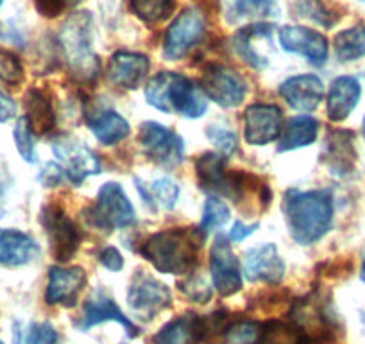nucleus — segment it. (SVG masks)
<instances>
[{"label":"nucleus","instance_id":"obj_1","mask_svg":"<svg viewBox=\"0 0 365 344\" xmlns=\"http://www.w3.org/2000/svg\"><path fill=\"white\" fill-rule=\"evenodd\" d=\"M206 235L201 228H172L150 235L140 248L145 260L163 275H190Z\"/></svg>","mask_w":365,"mask_h":344},{"label":"nucleus","instance_id":"obj_2","mask_svg":"<svg viewBox=\"0 0 365 344\" xmlns=\"http://www.w3.org/2000/svg\"><path fill=\"white\" fill-rule=\"evenodd\" d=\"M287 226L294 241L310 246L328 233L333 221V199L328 191H289L283 201Z\"/></svg>","mask_w":365,"mask_h":344},{"label":"nucleus","instance_id":"obj_3","mask_svg":"<svg viewBox=\"0 0 365 344\" xmlns=\"http://www.w3.org/2000/svg\"><path fill=\"white\" fill-rule=\"evenodd\" d=\"M145 99L156 110L178 113L185 118H201L208 110V99L188 77L178 72L156 74L145 86Z\"/></svg>","mask_w":365,"mask_h":344},{"label":"nucleus","instance_id":"obj_4","mask_svg":"<svg viewBox=\"0 0 365 344\" xmlns=\"http://www.w3.org/2000/svg\"><path fill=\"white\" fill-rule=\"evenodd\" d=\"M59 47L70 74L77 81H91L99 74V56L93 52V20L88 11L73 13L59 31Z\"/></svg>","mask_w":365,"mask_h":344},{"label":"nucleus","instance_id":"obj_5","mask_svg":"<svg viewBox=\"0 0 365 344\" xmlns=\"http://www.w3.org/2000/svg\"><path fill=\"white\" fill-rule=\"evenodd\" d=\"M88 219L99 230L113 231L133 226L136 213L124 188L115 181H108L97 192L96 205L88 208Z\"/></svg>","mask_w":365,"mask_h":344},{"label":"nucleus","instance_id":"obj_6","mask_svg":"<svg viewBox=\"0 0 365 344\" xmlns=\"http://www.w3.org/2000/svg\"><path fill=\"white\" fill-rule=\"evenodd\" d=\"M138 143L147 158L165 168L175 167L185 158V140L160 122H143L138 131Z\"/></svg>","mask_w":365,"mask_h":344},{"label":"nucleus","instance_id":"obj_7","mask_svg":"<svg viewBox=\"0 0 365 344\" xmlns=\"http://www.w3.org/2000/svg\"><path fill=\"white\" fill-rule=\"evenodd\" d=\"M206 24L205 16L195 8H188L175 16L168 26L163 41L165 59H181L205 38Z\"/></svg>","mask_w":365,"mask_h":344},{"label":"nucleus","instance_id":"obj_8","mask_svg":"<svg viewBox=\"0 0 365 344\" xmlns=\"http://www.w3.org/2000/svg\"><path fill=\"white\" fill-rule=\"evenodd\" d=\"M41 226L45 228L52 256L65 264L77 253L81 244V233L73 221L65 213V210L56 205H48L41 210Z\"/></svg>","mask_w":365,"mask_h":344},{"label":"nucleus","instance_id":"obj_9","mask_svg":"<svg viewBox=\"0 0 365 344\" xmlns=\"http://www.w3.org/2000/svg\"><path fill=\"white\" fill-rule=\"evenodd\" d=\"M201 90L206 99L220 108H237L247 93V84L240 74L224 65H210L202 72Z\"/></svg>","mask_w":365,"mask_h":344},{"label":"nucleus","instance_id":"obj_10","mask_svg":"<svg viewBox=\"0 0 365 344\" xmlns=\"http://www.w3.org/2000/svg\"><path fill=\"white\" fill-rule=\"evenodd\" d=\"M52 151L61 163L66 178L72 185H81L86 178L101 172V161L84 143L70 136H59L52 142Z\"/></svg>","mask_w":365,"mask_h":344},{"label":"nucleus","instance_id":"obj_11","mask_svg":"<svg viewBox=\"0 0 365 344\" xmlns=\"http://www.w3.org/2000/svg\"><path fill=\"white\" fill-rule=\"evenodd\" d=\"M128 303L143 319H153L172 303V294L165 283L145 271H136L129 283Z\"/></svg>","mask_w":365,"mask_h":344},{"label":"nucleus","instance_id":"obj_12","mask_svg":"<svg viewBox=\"0 0 365 344\" xmlns=\"http://www.w3.org/2000/svg\"><path fill=\"white\" fill-rule=\"evenodd\" d=\"M283 113L276 104L256 103L244 113V136L251 146H267L282 136Z\"/></svg>","mask_w":365,"mask_h":344},{"label":"nucleus","instance_id":"obj_13","mask_svg":"<svg viewBox=\"0 0 365 344\" xmlns=\"http://www.w3.org/2000/svg\"><path fill=\"white\" fill-rule=\"evenodd\" d=\"M210 271L213 287L220 296H233L242 289L240 262L231 249L226 237H217L210 253Z\"/></svg>","mask_w":365,"mask_h":344},{"label":"nucleus","instance_id":"obj_14","mask_svg":"<svg viewBox=\"0 0 365 344\" xmlns=\"http://www.w3.org/2000/svg\"><path fill=\"white\" fill-rule=\"evenodd\" d=\"M106 321H115L124 326L129 337L138 335L136 325L120 310V307L115 303L113 298L103 289L93 290V294L84 301L83 314H81L79 323H77V328L81 332H88V330L93 328L96 325H101V323Z\"/></svg>","mask_w":365,"mask_h":344},{"label":"nucleus","instance_id":"obj_15","mask_svg":"<svg viewBox=\"0 0 365 344\" xmlns=\"http://www.w3.org/2000/svg\"><path fill=\"white\" fill-rule=\"evenodd\" d=\"M195 176L199 187L217 198L235 199L233 171H226V156L219 153H205L195 161Z\"/></svg>","mask_w":365,"mask_h":344},{"label":"nucleus","instance_id":"obj_16","mask_svg":"<svg viewBox=\"0 0 365 344\" xmlns=\"http://www.w3.org/2000/svg\"><path fill=\"white\" fill-rule=\"evenodd\" d=\"M279 45L283 51L301 54L315 66L324 65L328 59V40L321 33L308 27L285 26L279 29Z\"/></svg>","mask_w":365,"mask_h":344},{"label":"nucleus","instance_id":"obj_17","mask_svg":"<svg viewBox=\"0 0 365 344\" xmlns=\"http://www.w3.org/2000/svg\"><path fill=\"white\" fill-rule=\"evenodd\" d=\"M84 285H86V273L83 268H59V265H56V268L48 269L45 301L48 305L73 307L79 301Z\"/></svg>","mask_w":365,"mask_h":344},{"label":"nucleus","instance_id":"obj_18","mask_svg":"<svg viewBox=\"0 0 365 344\" xmlns=\"http://www.w3.org/2000/svg\"><path fill=\"white\" fill-rule=\"evenodd\" d=\"M244 275L249 282L279 283L285 276V262L274 244L251 248L244 256Z\"/></svg>","mask_w":365,"mask_h":344},{"label":"nucleus","instance_id":"obj_19","mask_svg":"<svg viewBox=\"0 0 365 344\" xmlns=\"http://www.w3.org/2000/svg\"><path fill=\"white\" fill-rule=\"evenodd\" d=\"M150 61L145 54L118 51L111 56L108 65V79L117 88L136 90L147 77Z\"/></svg>","mask_w":365,"mask_h":344},{"label":"nucleus","instance_id":"obj_20","mask_svg":"<svg viewBox=\"0 0 365 344\" xmlns=\"http://www.w3.org/2000/svg\"><path fill=\"white\" fill-rule=\"evenodd\" d=\"M279 96L292 110L314 111L324 99V84L314 74L294 76L283 81L279 86Z\"/></svg>","mask_w":365,"mask_h":344},{"label":"nucleus","instance_id":"obj_21","mask_svg":"<svg viewBox=\"0 0 365 344\" xmlns=\"http://www.w3.org/2000/svg\"><path fill=\"white\" fill-rule=\"evenodd\" d=\"M361 96V86L356 77L340 76L329 86L328 97H326V111L329 121L340 122L346 121L353 110L356 108Z\"/></svg>","mask_w":365,"mask_h":344},{"label":"nucleus","instance_id":"obj_22","mask_svg":"<svg viewBox=\"0 0 365 344\" xmlns=\"http://www.w3.org/2000/svg\"><path fill=\"white\" fill-rule=\"evenodd\" d=\"M40 255V248L29 235L19 230L0 228V265L20 268L31 264Z\"/></svg>","mask_w":365,"mask_h":344},{"label":"nucleus","instance_id":"obj_23","mask_svg":"<svg viewBox=\"0 0 365 344\" xmlns=\"http://www.w3.org/2000/svg\"><path fill=\"white\" fill-rule=\"evenodd\" d=\"M205 339V323L199 315L185 314L172 319L153 337V344H199Z\"/></svg>","mask_w":365,"mask_h":344},{"label":"nucleus","instance_id":"obj_24","mask_svg":"<svg viewBox=\"0 0 365 344\" xmlns=\"http://www.w3.org/2000/svg\"><path fill=\"white\" fill-rule=\"evenodd\" d=\"M272 36V26H267V24H255V26L244 27V29L238 31L233 36V45L235 52L247 63L249 66L256 70H263L269 65V59L259 52L258 41H262L263 38Z\"/></svg>","mask_w":365,"mask_h":344},{"label":"nucleus","instance_id":"obj_25","mask_svg":"<svg viewBox=\"0 0 365 344\" xmlns=\"http://www.w3.org/2000/svg\"><path fill=\"white\" fill-rule=\"evenodd\" d=\"M326 165L336 176H344L353 171L356 153L353 147V133L349 131H331L326 138Z\"/></svg>","mask_w":365,"mask_h":344},{"label":"nucleus","instance_id":"obj_26","mask_svg":"<svg viewBox=\"0 0 365 344\" xmlns=\"http://www.w3.org/2000/svg\"><path fill=\"white\" fill-rule=\"evenodd\" d=\"M24 108H26V118L31 126V131L36 133V135H47L54 129V106H52V101L41 90H27L26 97H24Z\"/></svg>","mask_w":365,"mask_h":344},{"label":"nucleus","instance_id":"obj_27","mask_svg":"<svg viewBox=\"0 0 365 344\" xmlns=\"http://www.w3.org/2000/svg\"><path fill=\"white\" fill-rule=\"evenodd\" d=\"M319 133V122L310 115H297L287 121L279 136V153H289V151L301 149L315 142Z\"/></svg>","mask_w":365,"mask_h":344},{"label":"nucleus","instance_id":"obj_28","mask_svg":"<svg viewBox=\"0 0 365 344\" xmlns=\"http://www.w3.org/2000/svg\"><path fill=\"white\" fill-rule=\"evenodd\" d=\"M88 126H90L93 136L104 146H113V143L122 142L131 131L129 122L113 110L97 111L93 117L88 118Z\"/></svg>","mask_w":365,"mask_h":344},{"label":"nucleus","instance_id":"obj_29","mask_svg":"<svg viewBox=\"0 0 365 344\" xmlns=\"http://www.w3.org/2000/svg\"><path fill=\"white\" fill-rule=\"evenodd\" d=\"M136 191L142 196L143 203H145L149 208L153 210H174V206L178 205L179 199V187L175 185V181H172L170 178H160V180L153 181V183L147 185L145 181L135 180Z\"/></svg>","mask_w":365,"mask_h":344},{"label":"nucleus","instance_id":"obj_30","mask_svg":"<svg viewBox=\"0 0 365 344\" xmlns=\"http://www.w3.org/2000/svg\"><path fill=\"white\" fill-rule=\"evenodd\" d=\"M262 335L263 325L251 319H238L220 330V344H259Z\"/></svg>","mask_w":365,"mask_h":344},{"label":"nucleus","instance_id":"obj_31","mask_svg":"<svg viewBox=\"0 0 365 344\" xmlns=\"http://www.w3.org/2000/svg\"><path fill=\"white\" fill-rule=\"evenodd\" d=\"M335 52L340 61H354L365 56V26H354L335 36Z\"/></svg>","mask_w":365,"mask_h":344},{"label":"nucleus","instance_id":"obj_32","mask_svg":"<svg viewBox=\"0 0 365 344\" xmlns=\"http://www.w3.org/2000/svg\"><path fill=\"white\" fill-rule=\"evenodd\" d=\"M136 16L149 24L161 22L174 9L175 0H129Z\"/></svg>","mask_w":365,"mask_h":344},{"label":"nucleus","instance_id":"obj_33","mask_svg":"<svg viewBox=\"0 0 365 344\" xmlns=\"http://www.w3.org/2000/svg\"><path fill=\"white\" fill-rule=\"evenodd\" d=\"M227 221H230V208L226 203L217 196H210L208 201L205 203V212H202V221L199 226L202 233L208 235L210 231L219 230Z\"/></svg>","mask_w":365,"mask_h":344},{"label":"nucleus","instance_id":"obj_34","mask_svg":"<svg viewBox=\"0 0 365 344\" xmlns=\"http://www.w3.org/2000/svg\"><path fill=\"white\" fill-rule=\"evenodd\" d=\"M301 330L297 326L283 325L279 321H270L263 325V335L259 344H299Z\"/></svg>","mask_w":365,"mask_h":344},{"label":"nucleus","instance_id":"obj_35","mask_svg":"<svg viewBox=\"0 0 365 344\" xmlns=\"http://www.w3.org/2000/svg\"><path fill=\"white\" fill-rule=\"evenodd\" d=\"M179 290H181L188 300H192L194 303H208L210 298L213 296L212 283L205 278L199 273L192 271L190 275H187V278L179 283Z\"/></svg>","mask_w":365,"mask_h":344},{"label":"nucleus","instance_id":"obj_36","mask_svg":"<svg viewBox=\"0 0 365 344\" xmlns=\"http://www.w3.org/2000/svg\"><path fill=\"white\" fill-rule=\"evenodd\" d=\"M274 13V4L270 0H233L231 6V20L244 19H265Z\"/></svg>","mask_w":365,"mask_h":344},{"label":"nucleus","instance_id":"obj_37","mask_svg":"<svg viewBox=\"0 0 365 344\" xmlns=\"http://www.w3.org/2000/svg\"><path fill=\"white\" fill-rule=\"evenodd\" d=\"M13 136H15V143L20 156H22L27 163H34V161H36V149H34L33 131H31V126L26 117H20L19 121H16L15 129H13Z\"/></svg>","mask_w":365,"mask_h":344},{"label":"nucleus","instance_id":"obj_38","mask_svg":"<svg viewBox=\"0 0 365 344\" xmlns=\"http://www.w3.org/2000/svg\"><path fill=\"white\" fill-rule=\"evenodd\" d=\"M297 2V11L307 19L314 20V22L321 24L324 27H331L336 22V15H333L324 4L322 0H296Z\"/></svg>","mask_w":365,"mask_h":344},{"label":"nucleus","instance_id":"obj_39","mask_svg":"<svg viewBox=\"0 0 365 344\" xmlns=\"http://www.w3.org/2000/svg\"><path fill=\"white\" fill-rule=\"evenodd\" d=\"M16 344H58V333L51 323L31 325L22 339H16Z\"/></svg>","mask_w":365,"mask_h":344},{"label":"nucleus","instance_id":"obj_40","mask_svg":"<svg viewBox=\"0 0 365 344\" xmlns=\"http://www.w3.org/2000/svg\"><path fill=\"white\" fill-rule=\"evenodd\" d=\"M208 138L215 143V147L219 149V154L222 156H231V154L237 153L238 149V140L235 136V133H231L230 129L219 128V126H210L208 131H206Z\"/></svg>","mask_w":365,"mask_h":344},{"label":"nucleus","instance_id":"obj_41","mask_svg":"<svg viewBox=\"0 0 365 344\" xmlns=\"http://www.w3.org/2000/svg\"><path fill=\"white\" fill-rule=\"evenodd\" d=\"M24 77L22 63L15 54L0 49V81L9 84L20 83Z\"/></svg>","mask_w":365,"mask_h":344},{"label":"nucleus","instance_id":"obj_42","mask_svg":"<svg viewBox=\"0 0 365 344\" xmlns=\"http://www.w3.org/2000/svg\"><path fill=\"white\" fill-rule=\"evenodd\" d=\"M81 0H34L40 15L47 16V19H56V16L63 15V13L72 9Z\"/></svg>","mask_w":365,"mask_h":344},{"label":"nucleus","instance_id":"obj_43","mask_svg":"<svg viewBox=\"0 0 365 344\" xmlns=\"http://www.w3.org/2000/svg\"><path fill=\"white\" fill-rule=\"evenodd\" d=\"M99 262L111 273H118L124 269V258H122L120 251L113 246H108L99 253Z\"/></svg>","mask_w":365,"mask_h":344},{"label":"nucleus","instance_id":"obj_44","mask_svg":"<svg viewBox=\"0 0 365 344\" xmlns=\"http://www.w3.org/2000/svg\"><path fill=\"white\" fill-rule=\"evenodd\" d=\"M63 167L59 163H47L43 167V171L40 172V176H38V181H40L43 187H56V185L61 183L63 180Z\"/></svg>","mask_w":365,"mask_h":344},{"label":"nucleus","instance_id":"obj_45","mask_svg":"<svg viewBox=\"0 0 365 344\" xmlns=\"http://www.w3.org/2000/svg\"><path fill=\"white\" fill-rule=\"evenodd\" d=\"M16 117V104L8 93L0 90V122H9L11 118Z\"/></svg>","mask_w":365,"mask_h":344},{"label":"nucleus","instance_id":"obj_46","mask_svg":"<svg viewBox=\"0 0 365 344\" xmlns=\"http://www.w3.org/2000/svg\"><path fill=\"white\" fill-rule=\"evenodd\" d=\"M259 224H244V223H235L233 224V230L230 231V241H235V242H240L244 241V238H247L249 235L256 233V230H258Z\"/></svg>","mask_w":365,"mask_h":344},{"label":"nucleus","instance_id":"obj_47","mask_svg":"<svg viewBox=\"0 0 365 344\" xmlns=\"http://www.w3.org/2000/svg\"><path fill=\"white\" fill-rule=\"evenodd\" d=\"M360 278H361V282L365 283V260H364V265H361V273H360Z\"/></svg>","mask_w":365,"mask_h":344},{"label":"nucleus","instance_id":"obj_48","mask_svg":"<svg viewBox=\"0 0 365 344\" xmlns=\"http://www.w3.org/2000/svg\"><path fill=\"white\" fill-rule=\"evenodd\" d=\"M361 133H364V138H365V118H364V124H361Z\"/></svg>","mask_w":365,"mask_h":344},{"label":"nucleus","instance_id":"obj_49","mask_svg":"<svg viewBox=\"0 0 365 344\" xmlns=\"http://www.w3.org/2000/svg\"><path fill=\"white\" fill-rule=\"evenodd\" d=\"M299 344H310V343H307V340H301V343Z\"/></svg>","mask_w":365,"mask_h":344},{"label":"nucleus","instance_id":"obj_50","mask_svg":"<svg viewBox=\"0 0 365 344\" xmlns=\"http://www.w3.org/2000/svg\"><path fill=\"white\" fill-rule=\"evenodd\" d=\"M2 2H4V0H0V6H2Z\"/></svg>","mask_w":365,"mask_h":344},{"label":"nucleus","instance_id":"obj_51","mask_svg":"<svg viewBox=\"0 0 365 344\" xmlns=\"http://www.w3.org/2000/svg\"><path fill=\"white\" fill-rule=\"evenodd\" d=\"M0 344H2V340H0Z\"/></svg>","mask_w":365,"mask_h":344},{"label":"nucleus","instance_id":"obj_52","mask_svg":"<svg viewBox=\"0 0 365 344\" xmlns=\"http://www.w3.org/2000/svg\"><path fill=\"white\" fill-rule=\"evenodd\" d=\"M364 2H365V0H364Z\"/></svg>","mask_w":365,"mask_h":344}]
</instances>
